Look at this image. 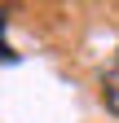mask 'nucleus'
<instances>
[{"instance_id":"f257e3e1","label":"nucleus","mask_w":119,"mask_h":123,"mask_svg":"<svg viewBox=\"0 0 119 123\" xmlns=\"http://www.w3.org/2000/svg\"><path fill=\"white\" fill-rule=\"evenodd\" d=\"M101 101H106V110L119 114V49L110 57V66L101 70Z\"/></svg>"},{"instance_id":"f03ea898","label":"nucleus","mask_w":119,"mask_h":123,"mask_svg":"<svg viewBox=\"0 0 119 123\" xmlns=\"http://www.w3.org/2000/svg\"><path fill=\"white\" fill-rule=\"evenodd\" d=\"M0 57H5V62H13V49L5 44V13H0Z\"/></svg>"}]
</instances>
